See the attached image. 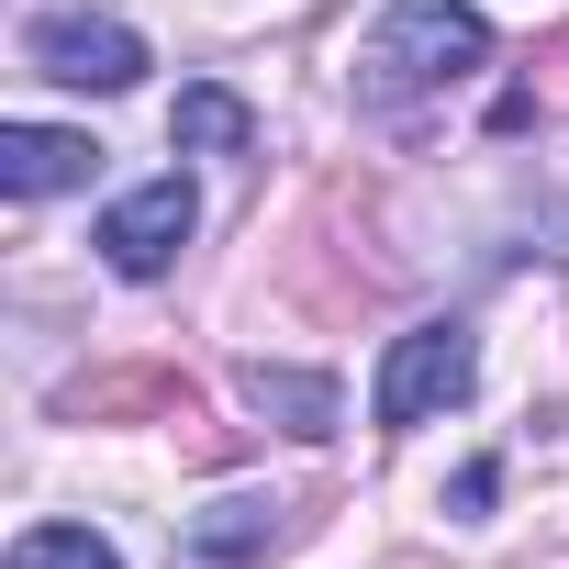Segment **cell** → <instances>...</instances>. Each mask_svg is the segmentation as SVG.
I'll return each instance as SVG.
<instances>
[{"instance_id":"52a82bcc","label":"cell","mask_w":569,"mask_h":569,"mask_svg":"<svg viewBox=\"0 0 569 569\" xmlns=\"http://www.w3.org/2000/svg\"><path fill=\"white\" fill-rule=\"evenodd\" d=\"M168 146H179V157H246V146H257V112H246L223 79H190L179 112H168Z\"/></svg>"},{"instance_id":"7a4b0ae2","label":"cell","mask_w":569,"mask_h":569,"mask_svg":"<svg viewBox=\"0 0 569 569\" xmlns=\"http://www.w3.org/2000/svg\"><path fill=\"white\" fill-rule=\"evenodd\" d=\"M469 391H480V336H469L458 313H436V325L391 336V358H380V391H369V413H380V436H413V425L458 413Z\"/></svg>"},{"instance_id":"8992f818","label":"cell","mask_w":569,"mask_h":569,"mask_svg":"<svg viewBox=\"0 0 569 569\" xmlns=\"http://www.w3.org/2000/svg\"><path fill=\"white\" fill-rule=\"evenodd\" d=\"M257 547H279V502H212V513H190L179 525V547H168V569H246Z\"/></svg>"},{"instance_id":"3957f363","label":"cell","mask_w":569,"mask_h":569,"mask_svg":"<svg viewBox=\"0 0 569 569\" xmlns=\"http://www.w3.org/2000/svg\"><path fill=\"white\" fill-rule=\"evenodd\" d=\"M23 68L68 79V90H134L146 79V34L112 12H34L23 23Z\"/></svg>"},{"instance_id":"277c9868","label":"cell","mask_w":569,"mask_h":569,"mask_svg":"<svg viewBox=\"0 0 569 569\" xmlns=\"http://www.w3.org/2000/svg\"><path fill=\"white\" fill-rule=\"evenodd\" d=\"M190 223H201V201H190V179L168 168V179H146V190H123V201L101 212V268H112V279H168L179 246H190Z\"/></svg>"},{"instance_id":"30bf717a","label":"cell","mask_w":569,"mask_h":569,"mask_svg":"<svg viewBox=\"0 0 569 569\" xmlns=\"http://www.w3.org/2000/svg\"><path fill=\"white\" fill-rule=\"evenodd\" d=\"M491 491H502V469H491V458H469V469H458V513H480Z\"/></svg>"},{"instance_id":"ba28073f","label":"cell","mask_w":569,"mask_h":569,"mask_svg":"<svg viewBox=\"0 0 569 569\" xmlns=\"http://www.w3.org/2000/svg\"><path fill=\"white\" fill-rule=\"evenodd\" d=\"M246 402L257 413H279V425H291V436H336V380H313V369H246Z\"/></svg>"},{"instance_id":"6da1fadb","label":"cell","mask_w":569,"mask_h":569,"mask_svg":"<svg viewBox=\"0 0 569 569\" xmlns=\"http://www.w3.org/2000/svg\"><path fill=\"white\" fill-rule=\"evenodd\" d=\"M469 68H491V23H480V0H391V12L358 34L347 90H358L369 112H413V101L458 90Z\"/></svg>"},{"instance_id":"5b68a950","label":"cell","mask_w":569,"mask_h":569,"mask_svg":"<svg viewBox=\"0 0 569 569\" xmlns=\"http://www.w3.org/2000/svg\"><path fill=\"white\" fill-rule=\"evenodd\" d=\"M90 134H57V123H0V190L12 201H57V190H79L90 179Z\"/></svg>"},{"instance_id":"9c48e42d","label":"cell","mask_w":569,"mask_h":569,"mask_svg":"<svg viewBox=\"0 0 569 569\" xmlns=\"http://www.w3.org/2000/svg\"><path fill=\"white\" fill-rule=\"evenodd\" d=\"M12 569H123V558H112V536H90V525H23V536H12Z\"/></svg>"}]
</instances>
